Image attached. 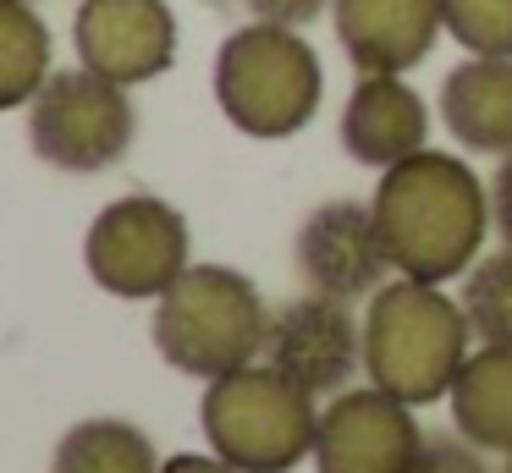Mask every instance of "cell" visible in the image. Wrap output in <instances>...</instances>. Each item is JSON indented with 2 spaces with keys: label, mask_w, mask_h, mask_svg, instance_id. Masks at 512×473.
Instances as JSON below:
<instances>
[{
  "label": "cell",
  "mask_w": 512,
  "mask_h": 473,
  "mask_svg": "<svg viewBox=\"0 0 512 473\" xmlns=\"http://www.w3.org/2000/svg\"><path fill=\"white\" fill-rule=\"evenodd\" d=\"M160 473H237V468L221 462L215 451H177V457L160 462Z\"/></svg>",
  "instance_id": "cell-23"
},
{
  "label": "cell",
  "mask_w": 512,
  "mask_h": 473,
  "mask_svg": "<svg viewBox=\"0 0 512 473\" xmlns=\"http://www.w3.org/2000/svg\"><path fill=\"white\" fill-rule=\"evenodd\" d=\"M430 116L424 94L397 72H364L347 88L342 121H336V138H342L347 160L369 165V171H391L408 154L430 149Z\"/></svg>",
  "instance_id": "cell-12"
},
{
  "label": "cell",
  "mask_w": 512,
  "mask_h": 473,
  "mask_svg": "<svg viewBox=\"0 0 512 473\" xmlns=\"http://www.w3.org/2000/svg\"><path fill=\"white\" fill-rule=\"evenodd\" d=\"M265 363H276L314 402H325L364 374V319L353 314V303L298 292L270 314Z\"/></svg>",
  "instance_id": "cell-10"
},
{
  "label": "cell",
  "mask_w": 512,
  "mask_h": 473,
  "mask_svg": "<svg viewBox=\"0 0 512 473\" xmlns=\"http://www.w3.org/2000/svg\"><path fill=\"white\" fill-rule=\"evenodd\" d=\"M72 55L122 88L155 83L177 61V11L171 0H78Z\"/></svg>",
  "instance_id": "cell-11"
},
{
  "label": "cell",
  "mask_w": 512,
  "mask_h": 473,
  "mask_svg": "<svg viewBox=\"0 0 512 473\" xmlns=\"http://www.w3.org/2000/svg\"><path fill=\"white\" fill-rule=\"evenodd\" d=\"M364 380L408 407L446 402L463 358L474 352V330L457 292L435 281L391 275L364 303Z\"/></svg>",
  "instance_id": "cell-2"
},
{
  "label": "cell",
  "mask_w": 512,
  "mask_h": 473,
  "mask_svg": "<svg viewBox=\"0 0 512 473\" xmlns=\"http://www.w3.org/2000/svg\"><path fill=\"white\" fill-rule=\"evenodd\" d=\"M419 446V407L397 402L364 380L320 402L314 473H413Z\"/></svg>",
  "instance_id": "cell-8"
},
{
  "label": "cell",
  "mask_w": 512,
  "mask_h": 473,
  "mask_svg": "<svg viewBox=\"0 0 512 473\" xmlns=\"http://www.w3.org/2000/svg\"><path fill=\"white\" fill-rule=\"evenodd\" d=\"M254 22H281V28H309L314 17L331 11V0H243Z\"/></svg>",
  "instance_id": "cell-21"
},
{
  "label": "cell",
  "mask_w": 512,
  "mask_h": 473,
  "mask_svg": "<svg viewBox=\"0 0 512 473\" xmlns=\"http://www.w3.org/2000/svg\"><path fill=\"white\" fill-rule=\"evenodd\" d=\"M485 187H490V231L512 248V154L496 165V176Z\"/></svg>",
  "instance_id": "cell-22"
},
{
  "label": "cell",
  "mask_w": 512,
  "mask_h": 473,
  "mask_svg": "<svg viewBox=\"0 0 512 473\" xmlns=\"http://www.w3.org/2000/svg\"><path fill=\"white\" fill-rule=\"evenodd\" d=\"M441 28L463 55H512V0H441Z\"/></svg>",
  "instance_id": "cell-19"
},
{
  "label": "cell",
  "mask_w": 512,
  "mask_h": 473,
  "mask_svg": "<svg viewBox=\"0 0 512 473\" xmlns=\"http://www.w3.org/2000/svg\"><path fill=\"white\" fill-rule=\"evenodd\" d=\"M149 336L177 374L210 385L243 363L265 358L270 308L259 286L232 264H188L171 281V292L155 297Z\"/></svg>",
  "instance_id": "cell-4"
},
{
  "label": "cell",
  "mask_w": 512,
  "mask_h": 473,
  "mask_svg": "<svg viewBox=\"0 0 512 473\" xmlns=\"http://www.w3.org/2000/svg\"><path fill=\"white\" fill-rule=\"evenodd\" d=\"M369 209L391 270L408 281H463L490 237V187L463 154L446 149H419L380 171Z\"/></svg>",
  "instance_id": "cell-1"
},
{
  "label": "cell",
  "mask_w": 512,
  "mask_h": 473,
  "mask_svg": "<svg viewBox=\"0 0 512 473\" xmlns=\"http://www.w3.org/2000/svg\"><path fill=\"white\" fill-rule=\"evenodd\" d=\"M50 72H56V39L34 0H0V110H28Z\"/></svg>",
  "instance_id": "cell-17"
},
{
  "label": "cell",
  "mask_w": 512,
  "mask_h": 473,
  "mask_svg": "<svg viewBox=\"0 0 512 473\" xmlns=\"http://www.w3.org/2000/svg\"><path fill=\"white\" fill-rule=\"evenodd\" d=\"M50 473H160V451L127 418H83L56 440Z\"/></svg>",
  "instance_id": "cell-16"
},
{
  "label": "cell",
  "mask_w": 512,
  "mask_h": 473,
  "mask_svg": "<svg viewBox=\"0 0 512 473\" xmlns=\"http://www.w3.org/2000/svg\"><path fill=\"white\" fill-rule=\"evenodd\" d=\"M83 264L100 292L122 303H155L193 264V237L177 204L155 193H122L89 220Z\"/></svg>",
  "instance_id": "cell-7"
},
{
  "label": "cell",
  "mask_w": 512,
  "mask_h": 473,
  "mask_svg": "<svg viewBox=\"0 0 512 473\" xmlns=\"http://www.w3.org/2000/svg\"><path fill=\"white\" fill-rule=\"evenodd\" d=\"M446 407H452V429H463L479 451L512 457V347L474 341L446 391Z\"/></svg>",
  "instance_id": "cell-15"
},
{
  "label": "cell",
  "mask_w": 512,
  "mask_h": 473,
  "mask_svg": "<svg viewBox=\"0 0 512 473\" xmlns=\"http://www.w3.org/2000/svg\"><path fill=\"white\" fill-rule=\"evenodd\" d=\"M501 473H512V457H501Z\"/></svg>",
  "instance_id": "cell-24"
},
{
  "label": "cell",
  "mask_w": 512,
  "mask_h": 473,
  "mask_svg": "<svg viewBox=\"0 0 512 473\" xmlns=\"http://www.w3.org/2000/svg\"><path fill=\"white\" fill-rule=\"evenodd\" d=\"M199 429L204 446L237 473H292L303 457H314L320 402L259 358L204 385Z\"/></svg>",
  "instance_id": "cell-5"
},
{
  "label": "cell",
  "mask_w": 512,
  "mask_h": 473,
  "mask_svg": "<svg viewBox=\"0 0 512 473\" xmlns=\"http://www.w3.org/2000/svg\"><path fill=\"white\" fill-rule=\"evenodd\" d=\"M331 28L353 72L408 77L441 39V0H331Z\"/></svg>",
  "instance_id": "cell-13"
},
{
  "label": "cell",
  "mask_w": 512,
  "mask_h": 473,
  "mask_svg": "<svg viewBox=\"0 0 512 473\" xmlns=\"http://www.w3.org/2000/svg\"><path fill=\"white\" fill-rule=\"evenodd\" d=\"M292 264H298L303 292L336 297V303H369L391 281V259L380 242L369 198H325L303 215L292 237Z\"/></svg>",
  "instance_id": "cell-9"
},
{
  "label": "cell",
  "mask_w": 512,
  "mask_h": 473,
  "mask_svg": "<svg viewBox=\"0 0 512 473\" xmlns=\"http://www.w3.org/2000/svg\"><path fill=\"white\" fill-rule=\"evenodd\" d=\"M215 105L243 138L281 143L320 116L325 66L303 28L254 22L232 28L215 50Z\"/></svg>",
  "instance_id": "cell-3"
},
{
  "label": "cell",
  "mask_w": 512,
  "mask_h": 473,
  "mask_svg": "<svg viewBox=\"0 0 512 473\" xmlns=\"http://www.w3.org/2000/svg\"><path fill=\"white\" fill-rule=\"evenodd\" d=\"M133 138H138L133 88L111 83L89 66L50 72L45 88L28 99V149L50 171H67V176L111 171L133 149Z\"/></svg>",
  "instance_id": "cell-6"
},
{
  "label": "cell",
  "mask_w": 512,
  "mask_h": 473,
  "mask_svg": "<svg viewBox=\"0 0 512 473\" xmlns=\"http://www.w3.org/2000/svg\"><path fill=\"white\" fill-rule=\"evenodd\" d=\"M435 116L452 132L457 149L479 160L512 154V55H463L441 77Z\"/></svg>",
  "instance_id": "cell-14"
},
{
  "label": "cell",
  "mask_w": 512,
  "mask_h": 473,
  "mask_svg": "<svg viewBox=\"0 0 512 473\" xmlns=\"http://www.w3.org/2000/svg\"><path fill=\"white\" fill-rule=\"evenodd\" d=\"M457 303L468 314V330L474 341H490V347H512V248L479 253L468 264V275L457 281Z\"/></svg>",
  "instance_id": "cell-18"
},
{
  "label": "cell",
  "mask_w": 512,
  "mask_h": 473,
  "mask_svg": "<svg viewBox=\"0 0 512 473\" xmlns=\"http://www.w3.org/2000/svg\"><path fill=\"white\" fill-rule=\"evenodd\" d=\"M413 473H490V451H479L463 429H441V435H424Z\"/></svg>",
  "instance_id": "cell-20"
}]
</instances>
